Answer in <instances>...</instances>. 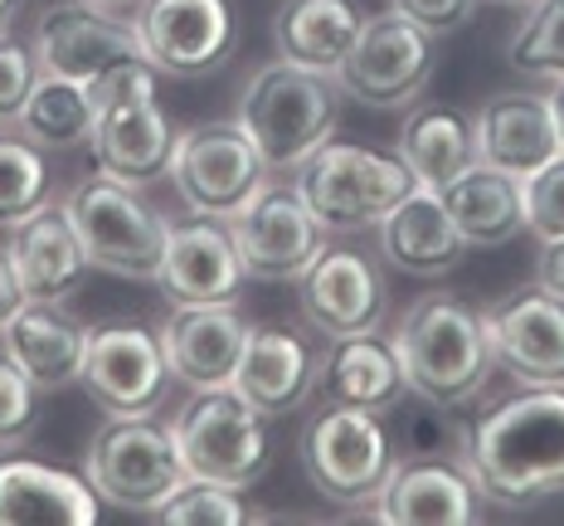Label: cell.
Masks as SVG:
<instances>
[{
	"instance_id": "obj_1",
	"label": "cell",
	"mask_w": 564,
	"mask_h": 526,
	"mask_svg": "<svg viewBox=\"0 0 564 526\" xmlns=\"http://www.w3.org/2000/svg\"><path fill=\"white\" fill-rule=\"evenodd\" d=\"M463 468L507 512L564 493V385H525L463 429Z\"/></svg>"
},
{
	"instance_id": "obj_2",
	"label": "cell",
	"mask_w": 564,
	"mask_h": 526,
	"mask_svg": "<svg viewBox=\"0 0 564 526\" xmlns=\"http://www.w3.org/2000/svg\"><path fill=\"white\" fill-rule=\"evenodd\" d=\"M399 366H404L409 395L443 409L473 405L491 380V336L487 312H477L457 292H429L399 318L394 332Z\"/></svg>"
},
{
	"instance_id": "obj_3",
	"label": "cell",
	"mask_w": 564,
	"mask_h": 526,
	"mask_svg": "<svg viewBox=\"0 0 564 526\" xmlns=\"http://www.w3.org/2000/svg\"><path fill=\"white\" fill-rule=\"evenodd\" d=\"M340 84L336 74H316L302 64H263L243 84L239 122L253 137L268 171H297L322 142H332L340 122Z\"/></svg>"
},
{
	"instance_id": "obj_4",
	"label": "cell",
	"mask_w": 564,
	"mask_h": 526,
	"mask_svg": "<svg viewBox=\"0 0 564 526\" xmlns=\"http://www.w3.org/2000/svg\"><path fill=\"white\" fill-rule=\"evenodd\" d=\"M156 68L141 58L108 74L93 88L98 117H93V161L102 175L122 185H151L166 181L171 161H175V127L166 122L156 103Z\"/></svg>"
},
{
	"instance_id": "obj_5",
	"label": "cell",
	"mask_w": 564,
	"mask_h": 526,
	"mask_svg": "<svg viewBox=\"0 0 564 526\" xmlns=\"http://www.w3.org/2000/svg\"><path fill=\"white\" fill-rule=\"evenodd\" d=\"M175 449L185 473L225 487H253L273 463V429L268 415L253 409L234 385H205L175 409L171 419Z\"/></svg>"
},
{
	"instance_id": "obj_6",
	"label": "cell",
	"mask_w": 564,
	"mask_h": 526,
	"mask_svg": "<svg viewBox=\"0 0 564 526\" xmlns=\"http://www.w3.org/2000/svg\"><path fill=\"white\" fill-rule=\"evenodd\" d=\"M185 459L175 449V429L156 415H112L88 443V483L102 502L122 512L156 517L185 483Z\"/></svg>"
},
{
	"instance_id": "obj_7",
	"label": "cell",
	"mask_w": 564,
	"mask_h": 526,
	"mask_svg": "<svg viewBox=\"0 0 564 526\" xmlns=\"http://www.w3.org/2000/svg\"><path fill=\"white\" fill-rule=\"evenodd\" d=\"M64 210L93 268L132 278V283H156L171 225L161 219L156 205L141 201V185H122L98 171L93 181L74 185Z\"/></svg>"
},
{
	"instance_id": "obj_8",
	"label": "cell",
	"mask_w": 564,
	"mask_h": 526,
	"mask_svg": "<svg viewBox=\"0 0 564 526\" xmlns=\"http://www.w3.org/2000/svg\"><path fill=\"white\" fill-rule=\"evenodd\" d=\"M414 185V171L399 151H375L360 142H322L297 167V191L326 234L380 225Z\"/></svg>"
},
{
	"instance_id": "obj_9",
	"label": "cell",
	"mask_w": 564,
	"mask_h": 526,
	"mask_svg": "<svg viewBox=\"0 0 564 526\" xmlns=\"http://www.w3.org/2000/svg\"><path fill=\"white\" fill-rule=\"evenodd\" d=\"M302 473L326 502L366 507L380 497L384 477L394 468V434L375 409L356 405H322L297 439Z\"/></svg>"
},
{
	"instance_id": "obj_10",
	"label": "cell",
	"mask_w": 564,
	"mask_h": 526,
	"mask_svg": "<svg viewBox=\"0 0 564 526\" xmlns=\"http://www.w3.org/2000/svg\"><path fill=\"white\" fill-rule=\"evenodd\" d=\"M433 78V34L404 10L366 15L356 50L336 68V84L350 103L366 108H409Z\"/></svg>"
},
{
	"instance_id": "obj_11",
	"label": "cell",
	"mask_w": 564,
	"mask_h": 526,
	"mask_svg": "<svg viewBox=\"0 0 564 526\" xmlns=\"http://www.w3.org/2000/svg\"><path fill=\"white\" fill-rule=\"evenodd\" d=\"M132 30L141 58L161 78H205L229 64L239 20L229 0H137Z\"/></svg>"
},
{
	"instance_id": "obj_12",
	"label": "cell",
	"mask_w": 564,
	"mask_h": 526,
	"mask_svg": "<svg viewBox=\"0 0 564 526\" xmlns=\"http://www.w3.org/2000/svg\"><path fill=\"white\" fill-rule=\"evenodd\" d=\"M229 234L239 244V259L249 278L263 283H288L302 278L307 264L326 249V225L312 215V205L302 201L297 181H263L258 191L229 215Z\"/></svg>"
},
{
	"instance_id": "obj_13",
	"label": "cell",
	"mask_w": 564,
	"mask_h": 526,
	"mask_svg": "<svg viewBox=\"0 0 564 526\" xmlns=\"http://www.w3.org/2000/svg\"><path fill=\"white\" fill-rule=\"evenodd\" d=\"M171 181L191 215L229 219L268 181V161L258 157L239 117L234 122H199L175 137Z\"/></svg>"
},
{
	"instance_id": "obj_14",
	"label": "cell",
	"mask_w": 564,
	"mask_h": 526,
	"mask_svg": "<svg viewBox=\"0 0 564 526\" xmlns=\"http://www.w3.org/2000/svg\"><path fill=\"white\" fill-rule=\"evenodd\" d=\"M30 50L40 58V74L74 78L84 88H98L117 68L141 64L132 20H122L117 10L84 6V0H64V6L40 10Z\"/></svg>"
},
{
	"instance_id": "obj_15",
	"label": "cell",
	"mask_w": 564,
	"mask_h": 526,
	"mask_svg": "<svg viewBox=\"0 0 564 526\" xmlns=\"http://www.w3.org/2000/svg\"><path fill=\"white\" fill-rule=\"evenodd\" d=\"M88 395L108 415H147L166 400L171 361L161 346V332L147 322H98L88 326V351H84V376Z\"/></svg>"
},
{
	"instance_id": "obj_16",
	"label": "cell",
	"mask_w": 564,
	"mask_h": 526,
	"mask_svg": "<svg viewBox=\"0 0 564 526\" xmlns=\"http://www.w3.org/2000/svg\"><path fill=\"white\" fill-rule=\"evenodd\" d=\"M297 302L312 332H322L332 342V336L380 332L384 312H390V288L360 249H332L326 244L307 264V273L297 278Z\"/></svg>"
},
{
	"instance_id": "obj_17",
	"label": "cell",
	"mask_w": 564,
	"mask_h": 526,
	"mask_svg": "<svg viewBox=\"0 0 564 526\" xmlns=\"http://www.w3.org/2000/svg\"><path fill=\"white\" fill-rule=\"evenodd\" d=\"M487 336L507 376L521 385H564V298L550 288H521L487 308Z\"/></svg>"
},
{
	"instance_id": "obj_18",
	"label": "cell",
	"mask_w": 564,
	"mask_h": 526,
	"mask_svg": "<svg viewBox=\"0 0 564 526\" xmlns=\"http://www.w3.org/2000/svg\"><path fill=\"white\" fill-rule=\"evenodd\" d=\"M156 332L166 346L171 376L191 390H205V385H234L253 326L234 302H175Z\"/></svg>"
},
{
	"instance_id": "obj_19",
	"label": "cell",
	"mask_w": 564,
	"mask_h": 526,
	"mask_svg": "<svg viewBox=\"0 0 564 526\" xmlns=\"http://www.w3.org/2000/svg\"><path fill=\"white\" fill-rule=\"evenodd\" d=\"M375 517L390 526H473L481 493L463 459H394L375 497Z\"/></svg>"
},
{
	"instance_id": "obj_20",
	"label": "cell",
	"mask_w": 564,
	"mask_h": 526,
	"mask_svg": "<svg viewBox=\"0 0 564 526\" xmlns=\"http://www.w3.org/2000/svg\"><path fill=\"white\" fill-rule=\"evenodd\" d=\"M243 259L229 234V219L195 215L185 225H171L166 259H161L156 288L171 302H234L243 288Z\"/></svg>"
},
{
	"instance_id": "obj_21",
	"label": "cell",
	"mask_w": 564,
	"mask_h": 526,
	"mask_svg": "<svg viewBox=\"0 0 564 526\" xmlns=\"http://www.w3.org/2000/svg\"><path fill=\"white\" fill-rule=\"evenodd\" d=\"M316 371H322V351H316L312 336H302L297 326L268 322V326H253L249 332L234 390L253 409H263L268 419H278V415H292V409H302L312 400Z\"/></svg>"
},
{
	"instance_id": "obj_22",
	"label": "cell",
	"mask_w": 564,
	"mask_h": 526,
	"mask_svg": "<svg viewBox=\"0 0 564 526\" xmlns=\"http://www.w3.org/2000/svg\"><path fill=\"white\" fill-rule=\"evenodd\" d=\"M555 112L545 93L531 88H501L477 108V157L511 175H535L545 161L560 157Z\"/></svg>"
},
{
	"instance_id": "obj_23",
	"label": "cell",
	"mask_w": 564,
	"mask_h": 526,
	"mask_svg": "<svg viewBox=\"0 0 564 526\" xmlns=\"http://www.w3.org/2000/svg\"><path fill=\"white\" fill-rule=\"evenodd\" d=\"M0 342L20 361V371L40 385V390H64L84 376V351H88V322L74 318L64 302L25 298L20 312L0 326Z\"/></svg>"
},
{
	"instance_id": "obj_24",
	"label": "cell",
	"mask_w": 564,
	"mask_h": 526,
	"mask_svg": "<svg viewBox=\"0 0 564 526\" xmlns=\"http://www.w3.org/2000/svg\"><path fill=\"white\" fill-rule=\"evenodd\" d=\"M10 259H15L25 298H50V302H64L68 292H78V283L93 268L68 210L50 201L10 225Z\"/></svg>"
},
{
	"instance_id": "obj_25",
	"label": "cell",
	"mask_w": 564,
	"mask_h": 526,
	"mask_svg": "<svg viewBox=\"0 0 564 526\" xmlns=\"http://www.w3.org/2000/svg\"><path fill=\"white\" fill-rule=\"evenodd\" d=\"M380 254L409 278H438L463 264L467 239L457 234L443 195L433 185H414L380 219Z\"/></svg>"
},
{
	"instance_id": "obj_26",
	"label": "cell",
	"mask_w": 564,
	"mask_h": 526,
	"mask_svg": "<svg viewBox=\"0 0 564 526\" xmlns=\"http://www.w3.org/2000/svg\"><path fill=\"white\" fill-rule=\"evenodd\" d=\"M316 390L326 405H356V409H394L409 395L404 366H399L394 336H332L322 351V371H316Z\"/></svg>"
},
{
	"instance_id": "obj_27",
	"label": "cell",
	"mask_w": 564,
	"mask_h": 526,
	"mask_svg": "<svg viewBox=\"0 0 564 526\" xmlns=\"http://www.w3.org/2000/svg\"><path fill=\"white\" fill-rule=\"evenodd\" d=\"M98 493L88 477L34 459H0V526H93Z\"/></svg>"
},
{
	"instance_id": "obj_28",
	"label": "cell",
	"mask_w": 564,
	"mask_h": 526,
	"mask_svg": "<svg viewBox=\"0 0 564 526\" xmlns=\"http://www.w3.org/2000/svg\"><path fill=\"white\" fill-rule=\"evenodd\" d=\"M438 195L448 205L457 234L467 239V249H501V244H511L525 229L521 175L491 167V161H473Z\"/></svg>"
},
{
	"instance_id": "obj_29",
	"label": "cell",
	"mask_w": 564,
	"mask_h": 526,
	"mask_svg": "<svg viewBox=\"0 0 564 526\" xmlns=\"http://www.w3.org/2000/svg\"><path fill=\"white\" fill-rule=\"evenodd\" d=\"M399 157L414 171L419 185L443 191L448 181H457L477 157V117L453 108V103H419L409 108L404 127H399Z\"/></svg>"
},
{
	"instance_id": "obj_30",
	"label": "cell",
	"mask_w": 564,
	"mask_h": 526,
	"mask_svg": "<svg viewBox=\"0 0 564 526\" xmlns=\"http://www.w3.org/2000/svg\"><path fill=\"white\" fill-rule=\"evenodd\" d=\"M360 25H366V15H360L356 0H282L273 40L288 64L336 74L346 64V54L356 50Z\"/></svg>"
},
{
	"instance_id": "obj_31",
	"label": "cell",
	"mask_w": 564,
	"mask_h": 526,
	"mask_svg": "<svg viewBox=\"0 0 564 526\" xmlns=\"http://www.w3.org/2000/svg\"><path fill=\"white\" fill-rule=\"evenodd\" d=\"M93 117H98L93 88L74 84V78H58V74H40L25 108H20L15 132L30 137L44 151H74L93 142Z\"/></svg>"
},
{
	"instance_id": "obj_32",
	"label": "cell",
	"mask_w": 564,
	"mask_h": 526,
	"mask_svg": "<svg viewBox=\"0 0 564 526\" xmlns=\"http://www.w3.org/2000/svg\"><path fill=\"white\" fill-rule=\"evenodd\" d=\"M50 157L30 137H0V225H15L50 201Z\"/></svg>"
},
{
	"instance_id": "obj_33",
	"label": "cell",
	"mask_w": 564,
	"mask_h": 526,
	"mask_svg": "<svg viewBox=\"0 0 564 526\" xmlns=\"http://www.w3.org/2000/svg\"><path fill=\"white\" fill-rule=\"evenodd\" d=\"M507 58L525 74L564 78V0H531L507 44Z\"/></svg>"
},
{
	"instance_id": "obj_34",
	"label": "cell",
	"mask_w": 564,
	"mask_h": 526,
	"mask_svg": "<svg viewBox=\"0 0 564 526\" xmlns=\"http://www.w3.org/2000/svg\"><path fill=\"white\" fill-rule=\"evenodd\" d=\"M156 522H171V526H239V522H253V512L239 502V487L205 483V477H185L181 493L156 512Z\"/></svg>"
},
{
	"instance_id": "obj_35",
	"label": "cell",
	"mask_w": 564,
	"mask_h": 526,
	"mask_svg": "<svg viewBox=\"0 0 564 526\" xmlns=\"http://www.w3.org/2000/svg\"><path fill=\"white\" fill-rule=\"evenodd\" d=\"M40 415H44V390L0 346V449H20L40 429Z\"/></svg>"
},
{
	"instance_id": "obj_36",
	"label": "cell",
	"mask_w": 564,
	"mask_h": 526,
	"mask_svg": "<svg viewBox=\"0 0 564 526\" xmlns=\"http://www.w3.org/2000/svg\"><path fill=\"white\" fill-rule=\"evenodd\" d=\"M521 195H525V229L540 244L564 239V151L555 161H545L535 175H525Z\"/></svg>"
},
{
	"instance_id": "obj_37",
	"label": "cell",
	"mask_w": 564,
	"mask_h": 526,
	"mask_svg": "<svg viewBox=\"0 0 564 526\" xmlns=\"http://www.w3.org/2000/svg\"><path fill=\"white\" fill-rule=\"evenodd\" d=\"M399 459H463V429H453V419L443 415V405H429L404 415L399 425Z\"/></svg>"
},
{
	"instance_id": "obj_38",
	"label": "cell",
	"mask_w": 564,
	"mask_h": 526,
	"mask_svg": "<svg viewBox=\"0 0 564 526\" xmlns=\"http://www.w3.org/2000/svg\"><path fill=\"white\" fill-rule=\"evenodd\" d=\"M34 78H40V58H34L30 44L0 34V127H15L20 108H25Z\"/></svg>"
},
{
	"instance_id": "obj_39",
	"label": "cell",
	"mask_w": 564,
	"mask_h": 526,
	"mask_svg": "<svg viewBox=\"0 0 564 526\" xmlns=\"http://www.w3.org/2000/svg\"><path fill=\"white\" fill-rule=\"evenodd\" d=\"M394 10H404L414 25H423L433 34V40H448V34H457L473 20L477 0H390Z\"/></svg>"
},
{
	"instance_id": "obj_40",
	"label": "cell",
	"mask_w": 564,
	"mask_h": 526,
	"mask_svg": "<svg viewBox=\"0 0 564 526\" xmlns=\"http://www.w3.org/2000/svg\"><path fill=\"white\" fill-rule=\"evenodd\" d=\"M20 302H25V288H20L15 259H10V244H0V326L15 318Z\"/></svg>"
},
{
	"instance_id": "obj_41",
	"label": "cell",
	"mask_w": 564,
	"mask_h": 526,
	"mask_svg": "<svg viewBox=\"0 0 564 526\" xmlns=\"http://www.w3.org/2000/svg\"><path fill=\"white\" fill-rule=\"evenodd\" d=\"M535 283L550 288L555 298H564V239L545 244V254H540V268H535Z\"/></svg>"
},
{
	"instance_id": "obj_42",
	"label": "cell",
	"mask_w": 564,
	"mask_h": 526,
	"mask_svg": "<svg viewBox=\"0 0 564 526\" xmlns=\"http://www.w3.org/2000/svg\"><path fill=\"white\" fill-rule=\"evenodd\" d=\"M545 98H550V112H555V132H560V147H564V78H555V88H550Z\"/></svg>"
},
{
	"instance_id": "obj_43",
	"label": "cell",
	"mask_w": 564,
	"mask_h": 526,
	"mask_svg": "<svg viewBox=\"0 0 564 526\" xmlns=\"http://www.w3.org/2000/svg\"><path fill=\"white\" fill-rule=\"evenodd\" d=\"M84 6H98V10H132L137 0H84Z\"/></svg>"
},
{
	"instance_id": "obj_44",
	"label": "cell",
	"mask_w": 564,
	"mask_h": 526,
	"mask_svg": "<svg viewBox=\"0 0 564 526\" xmlns=\"http://www.w3.org/2000/svg\"><path fill=\"white\" fill-rule=\"evenodd\" d=\"M15 6H20V0H0V34L10 30V15H15Z\"/></svg>"
},
{
	"instance_id": "obj_45",
	"label": "cell",
	"mask_w": 564,
	"mask_h": 526,
	"mask_svg": "<svg viewBox=\"0 0 564 526\" xmlns=\"http://www.w3.org/2000/svg\"><path fill=\"white\" fill-rule=\"evenodd\" d=\"M487 6H531V0H487Z\"/></svg>"
}]
</instances>
